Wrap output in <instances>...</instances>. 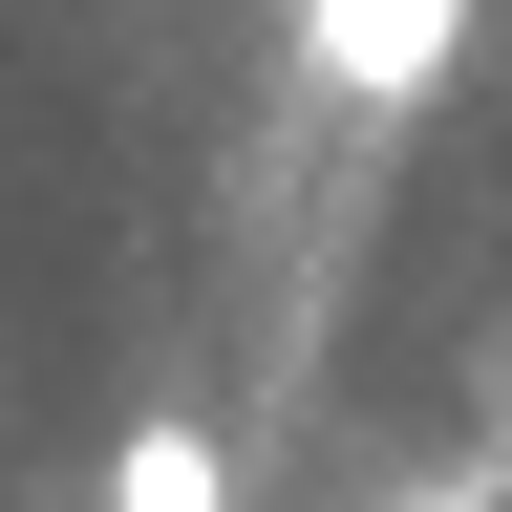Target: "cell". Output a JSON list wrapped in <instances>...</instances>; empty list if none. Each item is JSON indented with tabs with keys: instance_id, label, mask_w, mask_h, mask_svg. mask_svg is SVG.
<instances>
[{
	"instance_id": "cell-1",
	"label": "cell",
	"mask_w": 512,
	"mask_h": 512,
	"mask_svg": "<svg viewBox=\"0 0 512 512\" xmlns=\"http://www.w3.org/2000/svg\"><path fill=\"white\" fill-rule=\"evenodd\" d=\"M448 22H470V0H299V43H320V64H342V86H363V107H406V86H427V64H448Z\"/></svg>"
},
{
	"instance_id": "cell-2",
	"label": "cell",
	"mask_w": 512,
	"mask_h": 512,
	"mask_svg": "<svg viewBox=\"0 0 512 512\" xmlns=\"http://www.w3.org/2000/svg\"><path fill=\"white\" fill-rule=\"evenodd\" d=\"M107 512H235L214 427H128V448H107Z\"/></svg>"
}]
</instances>
